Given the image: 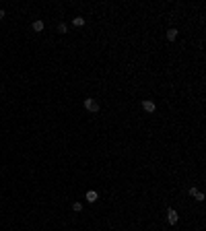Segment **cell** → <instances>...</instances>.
<instances>
[{"label": "cell", "mask_w": 206, "mask_h": 231, "mask_svg": "<svg viewBox=\"0 0 206 231\" xmlns=\"http://www.w3.org/2000/svg\"><path fill=\"white\" fill-rule=\"evenodd\" d=\"M85 108H87L89 112H93V113H97V112H99V103L95 101L93 97H87V99H85Z\"/></svg>", "instance_id": "6da1fadb"}, {"label": "cell", "mask_w": 206, "mask_h": 231, "mask_svg": "<svg viewBox=\"0 0 206 231\" xmlns=\"http://www.w3.org/2000/svg\"><path fill=\"white\" fill-rule=\"evenodd\" d=\"M167 221H169V225H177V221H179V215H177L175 208H167Z\"/></svg>", "instance_id": "7a4b0ae2"}, {"label": "cell", "mask_w": 206, "mask_h": 231, "mask_svg": "<svg viewBox=\"0 0 206 231\" xmlns=\"http://www.w3.org/2000/svg\"><path fill=\"white\" fill-rule=\"evenodd\" d=\"M142 109L148 112V113H152L155 109H157V105H155V101H151V99H144V101H142Z\"/></svg>", "instance_id": "3957f363"}, {"label": "cell", "mask_w": 206, "mask_h": 231, "mask_svg": "<svg viewBox=\"0 0 206 231\" xmlns=\"http://www.w3.org/2000/svg\"><path fill=\"white\" fill-rule=\"evenodd\" d=\"M31 29H33L35 33H41V31H44V21H33Z\"/></svg>", "instance_id": "277c9868"}, {"label": "cell", "mask_w": 206, "mask_h": 231, "mask_svg": "<svg viewBox=\"0 0 206 231\" xmlns=\"http://www.w3.org/2000/svg\"><path fill=\"white\" fill-rule=\"evenodd\" d=\"M167 39H169V41H175L177 39V29H175V27H171V29L167 31Z\"/></svg>", "instance_id": "5b68a950"}, {"label": "cell", "mask_w": 206, "mask_h": 231, "mask_svg": "<svg viewBox=\"0 0 206 231\" xmlns=\"http://www.w3.org/2000/svg\"><path fill=\"white\" fill-rule=\"evenodd\" d=\"M97 198H99V194H97L95 190H89V192H87V200H89V202H95Z\"/></svg>", "instance_id": "8992f818"}, {"label": "cell", "mask_w": 206, "mask_h": 231, "mask_svg": "<svg viewBox=\"0 0 206 231\" xmlns=\"http://www.w3.org/2000/svg\"><path fill=\"white\" fill-rule=\"evenodd\" d=\"M72 25H74V27H83V25H85V19H83V17H74V19H72Z\"/></svg>", "instance_id": "52a82bcc"}, {"label": "cell", "mask_w": 206, "mask_h": 231, "mask_svg": "<svg viewBox=\"0 0 206 231\" xmlns=\"http://www.w3.org/2000/svg\"><path fill=\"white\" fill-rule=\"evenodd\" d=\"M72 211L74 213H80V211H83V204H80V202H74V204H72Z\"/></svg>", "instance_id": "ba28073f"}, {"label": "cell", "mask_w": 206, "mask_h": 231, "mask_svg": "<svg viewBox=\"0 0 206 231\" xmlns=\"http://www.w3.org/2000/svg\"><path fill=\"white\" fill-rule=\"evenodd\" d=\"M66 29H68V27H66L64 23H60V25H58V33H66Z\"/></svg>", "instance_id": "9c48e42d"}, {"label": "cell", "mask_w": 206, "mask_h": 231, "mask_svg": "<svg viewBox=\"0 0 206 231\" xmlns=\"http://www.w3.org/2000/svg\"><path fill=\"white\" fill-rule=\"evenodd\" d=\"M194 198H196L198 202H202V200H204V194H202V192H196V194H194Z\"/></svg>", "instance_id": "30bf717a"}, {"label": "cell", "mask_w": 206, "mask_h": 231, "mask_svg": "<svg viewBox=\"0 0 206 231\" xmlns=\"http://www.w3.org/2000/svg\"><path fill=\"white\" fill-rule=\"evenodd\" d=\"M4 19V10H0V21Z\"/></svg>", "instance_id": "8fae6325"}]
</instances>
